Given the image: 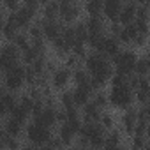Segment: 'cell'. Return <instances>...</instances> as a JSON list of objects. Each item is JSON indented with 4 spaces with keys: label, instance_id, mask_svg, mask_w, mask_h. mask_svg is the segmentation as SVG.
I'll list each match as a JSON object with an SVG mask.
<instances>
[{
    "label": "cell",
    "instance_id": "8",
    "mask_svg": "<svg viewBox=\"0 0 150 150\" xmlns=\"http://www.w3.org/2000/svg\"><path fill=\"white\" fill-rule=\"evenodd\" d=\"M57 108H46L44 106L37 115L32 117V122L37 124V125H41V127H46V129L53 131L58 125V122H57Z\"/></svg>",
    "mask_w": 150,
    "mask_h": 150
},
{
    "label": "cell",
    "instance_id": "12",
    "mask_svg": "<svg viewBox=\"0 0 150 150\" xmlns=\"http://www.w3.org/2000/svg\"><path fill=\"white\" fill-rule=\"evenodd\" d=\"M122 0H106L103 2V18L108 23H118V14L122 9Z\"/></svg>",
    "mask_w": 150,
    "mask_h": 150
},
{
    "label": "cell",
    "instance_id": "35",
    "mask_svg": "<svg viewBox=\"0 0 150 150\" xmlns=\"http://www.w3.org/2000/svg\"><path fill=\"white\" fill-rule=\"evenodd\" d=\"M6 16H7V13H6V9L2 7V4H0V30H2V27H4V23H6Z\"/></svg>",
    "mask_w": 150,
    "mask_h": 150
},
{
    "label": "cell",
    "instance_id": "28",
    "mask_svg": "<svg viewBox=\"0 0 150 150\" xmlns=\"http://www.w3.org/2000/svg\"><path fill=\"white\" fill-rule=\"evenodd\" d=\"M9 117L13 118V120H16V122H20V124H23V125H27L28 124V118H30V113L27 111V110H23L20 104L9 113Z\"/></svg>",
    "mask_w": 150,
    "mask_h": 150
},
{
    "label": "cell",
    "instance_id": "4",
    "mask_svg": "<svg viewBox=\"0 0 150 150\" xmlns=\"http://www.w3.org/2000/svg\"><path fill=\"white\" fill-rule=\"evenodd\" d=\"M28 141V145L32 146H42V145H48L50 139L53 138V131L46 129V127H41L34 122H28L25 125V134H23Z\"/></svg>",
    "mask_w": 150,
    "mask_h": 150
},
{
    "label": "cell",
    "instance_id": "14",
    "mask_svg": "<svg viewBox=\"0 0 150 150\" xmlns=\"http://www.w3.org/2000/svg\"><path fill=\"white\" fill-rule=\"evenodd\" d=\"M136 6H138L136 0H127V2L122 4L120 14H118V23H120L122 27L131 25V23L136 20Z\"/></svg>",
    "mask_w": 150,
    "mask_h": 150
},
{
    "label": "cell",
    "instance_id": "21",
    "mask_svg": "<svg viewBox=\"0 0 150 150\" xmlns=\"http://www.w3.org/2000/svg\"><path fill=\"white\" fill-rule=\"evenodd\" d=\"M39 13L42 20H58V2H42Z\"/></svg>",
    "mask_w": 150,
    "mask_h": 150
},
{
    "label": "cell",
    "instance_id": "37",
    "mask_svg": "<svg viewBox=\"0 0 150 150\" xmlns=\"http://www.w3.org/2000/svg\"><path fill=\"white\" fill-rule=\"evenodd\" d=\"M20 150H34V148H32V145H28V143H27V145H21V148H20Z\"/></svg>",
    "mask_w": 150,
    "mask_h": 150
},
{
    "label": "cell",
    "instance_id": "36",
    "mask_svg": "<svg viewBox=\"0 0 150 150\" xmlns=\"http://www.w3.org/2000/svg\"><path fill=\"white\" fill-rule=\"evenodd\" d=\"M4 94H6V90H4V85H2V74H0V97Z\"/></svg>",
    "mask_w": 150,
    "mask_h": 150
},
{
    "label": "cell",
    "instance_id": "13",
    "mask_svg": "<svg viewBox=\"0 0 150 150\" xmlns=\"http://www.w3.org/2000/svg\"><path fill=\"white\" fill-rule=\"evenodd\" d=\"M71 92H72V101H74V106H76L78 110H80V108H83L87 103H90L92 94H94V90H92V87H90V85L74 87Z\"/></svg>",
    "mask_w": 150,
    "mask_h": 150
},
{
    "label": "cell",
    "instance_id": "9",
    "mask_svg": "<svg viewBox=\"0 0 150 150\" xmlns=\"http://www.w3.org/2000/svg\"><path fill=\"white\" fill-rule=\"evenodd\" d=\"M136 124H138V120H136V106H132V108L125 110V111L120 115V122H118L117 127L120 129V132H122L124 136L131 138L132 132H134Z\"/></svg>",
    "mask_w": 150,
    "mask_h": 150
},
{
    "label": "cell",
    "instance_id": "40",
    "mask_svg": "<svg viewBox=\"0 0 150 150\" xmlns=\"http://www.w3.org/2000/svg\"><path fill=\"white\" fill-rule=\"evenodd\" d=\"M143 150H148V145H146V146H145V148H143Z\"/></svg>",
    "mask_w": 150,
    "mask_h": 150
},
{
    "label": "cell",
    "instance_id": "22",
    "mask_svg": "<svg viewBox=\"0 0 150 150\" xmlns=\"http://www.w3.org/2000/svg\"><path fill=\"white\" fill-rule=\"evenodd\" d=\"M57 104H58V108H62L64 111L74 110L76 106H74V101H72V92H71L69 88L62 90V92L58 94V97H57ZM76 110H78V108H76Z\"/></svg>",
    "mask_w": 150,
    "mask_h": 150
},
{
    "label": "cell",
    "instance_id": "3",
    "mask_svg": "<svg viewBox=\"0 0 150 150\" xmlns=\"http://www.w3.org/2000/svg\"><path fill=\"white\" fill-rule=\"evenodd\" d=\"M2 85L6 92L18 94L25 88V65L18 64L13 69H9L6 74H2Z\"/></svg>",
    "mask_w": 150,
    "mask_h": 150
},
{
    "label": "cell",
    "instance_id": "39",
    "mask_svg": "<svg viewBox=\"0 0 150 150\" xmlns=\"http://www.w3.org/2000/svg\"><path fill=\"white\" fill-rule=\"evenodd\" d=\"M57 150H67V148H65V146H60V148H57Z\"/></svg>",
    "mask_w": 150,
    "mask_h": 150
},
{
    "label": "cell",
    "instance_id": "2",
    "mask_svg": "<svg viewBox=\"0 0 150 150\" xmlns=\"http://www.w3.org/2000/svg\"><path fill=\"white\" fill-rule=\"evenodd\" d=\"M108 103L111 108H117V110H129L134 106V92L127 87V85H122V87H111L110 92H108Z\"/></svg>",
    "mask_w": 150,
    "mask_h": 150
},
{
    "label": "cell",
    "instance_id": "15",
    "mask_svg": "<svg viewBox=\"0 0 150 150\" xmlns=\"http://www.w3.org/2000/svg\"><path fill=\"white\" fill-rule=\"evenodd\" d=\"M87 30L88 34H108V21L103 18V14H96V16H87L85 20Z\"/></svg>",
    "mask_w": 150,
    "mask_h": 150
},
{
    "label": "cell",
    "instance_id": "38",
    "mask_svg": "<svg viewBox=\"0 0 150 150\" xmlns=\"http://www.w3.org/2000/svg\"><path fill=\"white\" fill-rule=\"evenodd\" d=\"M117 150H129V148H127V146H125V145H120V146H118V148H117Z\"/></svg>",
    "mask_w": 150,
    "mask_h": 150
},
{
    "label": "cell",
    "instance_id": "20",
    "mask_svg": "<svg viewBox=\"0 0 150 150\" xmlns=\"http://www.w3.org/2000/svg\"><path fill=\"white\" fill-rule=\"evenodd\" d=\"M148 72H150L148 55H138V60H136V65H134V74L139 78H148Z\"/></svg>",
    "mask_w": 150,
    "mask_h": 150
},
{
    "label": "cell",
    "instance_id": "5",
    "mask_svg": "<svg viewBox=\"0 0 150 150\" xmlns=\"http://www.w3.org/2000/svg\"><path fill=\"white\" fill-rule=\"evenodd\" d=\"M78 136H81V138H85L88 141V148L101 150L103 145H104V139H106V131L97 122H94V124H83V127H81V131H80Z\"/></svg>",
    "mask_w": 150,
    "mask_h": 150
},
{
    "label": "cell",
    "instance_id": "27",
    "mask_svg": "<svg viewBox=\"0 0 150 150\" xmlns=\"http://www.w3.org/2000/svg\"><path fill=\"white\" fill-rule=\"evenodd\" d=\"M83 11L88 16H96L103 13V0H87L83 4Z\"/></svg>",
    "mask_w": 150,
    "mask_h": 150
},
{
    "label": "cell",
    "instance_id": "1",
    "mask_svg": "<svg viewBox=\"0 0 150 150\" xmlns=\"http://www.w3.org/2000/svg\"><path fill=\"white\" fill-rule=\"evenodd\" d=\"M138 60V51L132 48H122L117 57L111 58V65H113V72L122 74V76H131L134 74V65Z\"/></svg>",
    "mask_w": 150,
    "mask_h": 150
},
{
    "label": "cell",
    "instance_id": "17",
    "mask_svg": "<svg viewBox=\"0 0 150 150\" xmlns=\"http://www.w3.org/2000/svg\"><path fill=\"white\" fill-rule=\"evenodd\" d=\"M60 141H62V145L65 146V148H69V146H72L74 145V139H76V132H74L67 124H60V125H57V134H55Z\"/></svg>",
    "mask_w": 150,
    "mask_h": 150
},
{
    "label": "cell",
    "instance_id": "11",
    "mask_svg": "<svg viewBox=\"0 0 150 150\" xmlns=\"http://www.w3.org/2000/svg\"><path fill=\"white\" fill-rule=\"evenodd\" d=\"M64 28V23L60 20H42V39L46 42H53L57 37H60Z\"/></svg>",
    "mask_w": 150,
    "mask_h": 150
},
{
    "label": "cell",
    "instance_id": "6",
    "mask_svg": "<svg viewBox=\"0 0 150 150\" xmlns=\"http://www.w3.org/2000/svg\"><path fill=\"white\" fill-rule=\"evenodd\" d=\"M21 64V53L13 42H4L0 46V74H6L14 65Z\"/></svg>",
    "mask_w": 150,
    "mask_h": 150
},
{
    "label": "cell",
    "instance_id": "34",
    "mask_svg": "<svg viewBox=\"0 0 150 150\" xmlns=\"http://www.w3.org/2000/svg\"><path fill=\"white\" fill-rule=\"evenodd\" d=\"M20 6L21 4L16 2V0H4V2H2V7L6 9V13H14V11H18Z\"/></svg>",
    "mask_w": 150,
    "mask_h": 150
},
{
    "label": "cell",
    "instance_id": "32",
    "mask_svg": "<svg viewBox=\"0 0 150 150\" xmlns=\"http://www.w3.org/2000/svg\"><path fill=\"white\" fill-rule=\"evenodd\" d=\"M18 32H20V30H18V28H16L14 25H11V23H7V21L4 23V27H2V30H0V34H2V37H4V39H6L7 42H11V41L14 39V35H16Z\"/></svg>",
    "mask_w": 150,
    "mask_h": 150
},
{
    "label": "cell",
    "instance_id": "7",
    "mask_svg": "<svg viewBox=\"0 0 150 150\" xmlns=\"http://www.w3.org/2000/svg\"><path fill=\"white\" fill-rule=\"evenodd\" d=\"M81 11H83V6L80 2H72V0H62V2H58V20L64 25L76 23Z\"/></svg>",
    "mask_w": 150,
    "mask_h": 150
},
{
    "label": "cell",
    "instance_id": "10",
    "mask_svg": "<svg viewBox=\"0 0 150 150\" xmlns=\"http://www.w3.org/2000/svg\"><path fill=\"white\" fill-rule=\"evenodd\" d=\"M69 83H71V71L65 69L64 65H60V67L51 74V76H50V87L53 88V92H55V90H58V92L65 90Z\"/></svg>",
    "mask_w": 150,
    "mask_h": 150
},
{
    "label": "cell",
    "instance_id": "23",
    "mask_svg": "<svg viewBox=\"0 0 150 150\" xmlns=\"http://www.w3.org/2000/svg\"><path fill=\"white\" fill-rule=\"evenodd\" d=\"M71 81H74V87H83V85H90V74L80 67L76 71L71 72Z\"/></svg>",
    "mask_w": 150,
    "mask_h": 150
},
{
    "label": "cell",
    "instance_id": "25",
    "mask_svg": "<svg viewBox=\"0 0 150 150\" xmlns=\"http://www.w3.org/2000/svg\"><path fill=\"white\" fill-rule=\"evenodd\" d=\"M106 132H110V131H113L115 127H117V118L113 117V113H110V111H103L101 113V117H99V122H97Z\"/></svg>",
    "mask_w": 150,
    "mask_h": 150
},
{
    "label": "cell",
    "instance_id": "16",
    "mask_svg": "<svg viewBox=\"0 0 150 150\" xmlns=\"http://www.w3.org/2000/svg\"><path fill=\"white\" fill-rule=\"evenodd\" d=\"M122 50V46L118 44V41L113 37V35H108L106 34V37H104V41H103V46H101V55H104L110 62H111V58L113 57H117V53Z\"/></svg>",
    "mask_w": 150,
    "mask_h": 150
},
{
    "label": "cell",
    "instance_id": "30",
    "mask_svg": "<svg viewBox=\"0 0 150 150\" xmlns=\"http://www.w3.org/2000/svg\"><path fill=\"white\" fill-rule=\"evenodd\" d=\"M2 103H4V106L7 108V111L11 113L16 106H18V94H11V92H6L4 96H2Z\"/></svg>",
    "mask_w": 150,
    "mask_h": 150
},
{
    "label": "cell",
    "instance_id": "18",
    "mask_svg": "<svg viewBox=\"0 0 150 150\" xmlns=\"http://www.w3.org/2000/svg\"><path fill=\"white\" fill-rule=\"evenodd\" d=\"M101 110L90 101V103H87L83 108H81V111H80V115H81V120H83V124H94V122H99V117H101Z\"/></svg>",
    "mask_w": 150,
    "mask_h": 150
},
{
    "label": "cell",
    "instance_id": "24",
    "mask_svg": "<svg viewBox=\"0 0 150 150\" xmlns=\"http://www.w3.org/2000/svg\"><path fill=\"white\" fill-rule=\"evenodd\" d=\"M11 42L18 48V51H20V53H23L25 50H28V48H30V37L27 35V32H25V30H20V32L14 35V39H13Z\"/></svg>",
    "mask_w": 150,
    "mask_h": 150
},
{
    "label": "cell",
    "instance_id": "31",
    "mask_svg": "<svg viewBox=\"0 0 150 150\" xmlns=\"http://www.w3.org/2000/svg\"><path fill=\"white\" fill-rule=\"evenodd\" d=\"M129 150H143L148 143H146V136H131L129 138Z\"/></svg>",
    "mask_w": 150,
    "mask_h": 150
},
{
    "label": "cell",
    "instance_id": "29",
    "mask_svg": "<svg viewBox=\"0 0 150 150\" xmlns=\"http://www.w3.org/2000/svg\"><path fill=\"white\" fill-rule=\"evenodd\" d=\"M62 60H64V64H62V65H64L65 69H69L71 72H72V71H76V69H80V67H83V62H81L80 58H76L72 53H67Z\"/></svg>",
    "mask_w": 150,
    "mask_h": 150
},
{
    "label": "cell",
    "instance_id": "19",
    "mask_svg": "<svg viewBox=\"0 0 150 150\" xmlns=\"http://www.w3.org/2000/svg\"><path fill=\"white\" fill-rule=\"evenodd\" d=\"M2 122H4V127H6L7 136L16 138V139H21V136L25 134V125H23V124H20V122L13 120L11 117H7V118H6V120H2Z\"/></svg>",
    "mask_w": 150,
    "mask_h": 150
},
{
    "label": "cell",
    "instance_id": "26",
    "mask_svg": "<svg viewBox=\"0 0 150 150\" xmlns=\"http://www.w3.org/2000/svg\"><path fill=\"white\" fill-rule=\"evenodd\" d=\"M90 101H92L101 111H106L108 106H110V103H108V92H106V90H97V92H94Z\"/></svg>",
    "mask_w": 150,
    "mask_h": 150
},
{
    "label": "cell",
    "instance_id": "33",
    "mask_svg": "<svg viewBox=\"0 0 150 150\" xmlns=\"http://www.w3.org/2000/svg\"><path fill=\"white\" fill-rule=\"evenodd\" d=\"M146 42H148V35H141V34H138L131 46H132V50L138 51V50H143V48L146 46Z\"/></svg>",
    "mask_w": 150,
    "mask_h": 150
}]
</instances>
